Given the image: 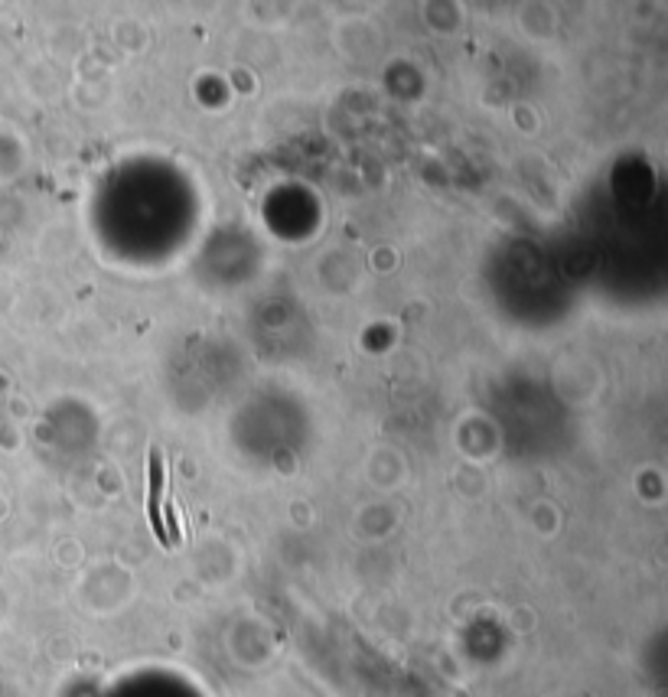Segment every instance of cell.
Segmentation results:
<instances>
[{
	"instance_id": "cell-1",
	"label": "cell",
	"mask_w": 668,
	"mask_h": 697,
	"mask_svg": "<svg viewBox=\"0 0 668 697\" xmlns=\"http://www.w3.org/2000/svg\"><path fill=\"white\" fill-rule=\"evenodd\" d=\"M147 483H150V499H147L150 525H154L157 538L170 548L167 528H163V453H160V450H150V473H147Z\"/></svg>"
}]
</instances>
